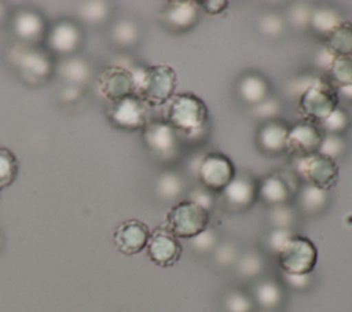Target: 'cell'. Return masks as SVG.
I'll list each match as a JSON object with an SVG mask.
<instances>
[{"label": "cell", "instance_id": "6da1fadb", "mask_svg": "<svg viewBox=\"0 0 352 312\" xmlns=\"http://www.w3.org/2000/svg\"><path fill=\"white\" fill-rule=\"evenodd\" d=\"M164 122L173 131L188 136L199 133L208 121V106L197 95L183 92L173 98L164 107Z\"/></svg>", "mask_w": 352, "mask_h": 312}, {"label": "cell", "instance_id": "7a4b0ae2", "mask_svg": "<svg viewBox=\"0 0 352 312\" xmlns=\"http://www.w3.org/2000/svg\"><path fill=\"white\" fill-rule=\"evenodd\" d=\"M135 78V95L150 107L165 106L175 95L177 76L169 65H154L132 71Z\"/></svg>", "mask_w": 352, "mask_h": 312}, {"label": "cell", "instance_id": "3957f363", "mask_svg": "<svg viewBox=\"0 0 352 312\" xmlns=\"http://www.w3.org/2000/svg\"><path fill=\"white\" fill-rule=\"evenodd\" d=\"M338 107V91L326 78L314 80L298 99V111L305 121L320 124Z\"/></svg>", "mask_w": 352, "mask_h": 312}, {"label": "cell", "instance_id": "277c9868", "mask_svg": "<svg viewBox=\"0 0 352 312\" xmlns=\"http://www.w3.org/2000/svg\"><path fill=\"white\" fill-rule=\"evenodd\" d=\"M209 223V212L201 205L186 199L173 205L165 216L164 228L176 238L191 239L205 231Z\"/></svg>", "mask_w": 352, "mask_h": 312}, {"label": "cell", "instance_id": "5b68a950", "mask_svg": "<svg viewBox=\"0 0 352 312\" xmlns=\"http://www.w3.org/2000/svg\"><path fill=\"white\" fill-rule=\"evenodd\" d=\"M278 264L283 274L308 275L318 261V250L311 239L302 235H292L279 250Z\"/></svg>", "mask_w": 352, "mask_h": 312}, {"label": "cell", "instance_id": "8992f818", "mask_svg": "<svg viewBox=\"0 0 352 312\" xmlns=\"http://www.w3.org/2000/svg\"><path fill=\"white\" fill-rule=\"evenodd\" d=\"M297 169L308 186L323 191L334 187L338 180V165L336 159L323 153H315L301 158Z\"/></svg>", "mask_w": 352, "mask_h": 312}, {"label": "cell", "instance_id": "52a82bcc", "mask_svg": "<svg viewBox=\"0 0 352 312\" xmlns=\"http://www.w3.org/2000/svg\"><path fill=\"white\" fill-rule=\"evenodd\" d=\"M150 106L138 95H129L113 102L107 110V117L113 125L121 129H143L148 124Z\"/></svg>", "mask_w": 352, "mask_h": 312}, {"label": "cell", "instance_id": "ba28073f", "mask_svg": "<svg viewBox=\"0 0 352 312\" xmlns=\"http://www.w3.org/2000/svg\"><path fill=\"white\" fill-rule=\"evenodd\" d=\"M236 170L232 161L221 153H208L198 169L201 183L210 191L221 192L235 177Z\"/></svg>", "mask_w": 352, "mask_h": 312}, {"label": "cell", "instance_id": "9c48e42d", "mask_svg": "<svg viewBox=\"0 0 352 312\" xmlns=\"http://www.w3.org/2000/svg\"><path fill=\"white\" fill-rule=\"evenodd\" d=\"M323 129L314 122L301 121L289 128L286 139V150L297 157L305 158L315 153H319L323 143Z\"/></svg>", "mask_w": 352, "mask_h": 312}, {"label": "cell", "instance_id": "30bf717a", "mask_svg": "<svg viewBox=\"0 0 352 312\" xmlns=\"http://www.w3.org/2000/svg\"><path fill=\"white\" fill-rule=\"evenodd\" d=\"M148 258L158 267H170L176 264L182 256V245L179 239L164 227L155 228L146 245Z\"/></svg>", "mask_w": 352, "mask_h": 312}, {"label": "cell", "instance_id": "8fae6325", "mask_svg": "<svg viewBox=\"0 0 352 312\" xmlns=\"http://www.w3.org/2000/svg\"><path fill=\"white\" fill-rule=\"evenodd\" d=\"M100 93L111 103L129 95H135L133 73L121 66L106 67L98 77Z\"/></svg>", "mask_w": 352, "mask_h": 312}, {"label": "cell", "instance_id": "7c38bea8", "mask_svg": "<svg viewBox=\"0 0 352 312\" xmlns=\"http://www.w3.org/2000/svg\"><path fill=\"white\" fill-rule=\"evenodd\" d=\"M150 230L147 224L140 220L131 219L122 221L114 231V245L118 252L126 256L136 254L146 249L150 238Z\"/></svg>", "mask_w": 352, "mask_h": 312}, {"label": "cell", "instance_id": "4fadbf2b", "mask_svg": "<svg viewBox=\"0 0 352 312\" xmlns=\"http://www.w3.org/2000/svg\"><path fill=\"white\" fill-rule=\"evenodd\" d=\"M143 139L148 150L157 157L166 158L176 151V131L164 121H148L143 128Z\"/></svg>", "mask_w": 352, "mask_h": 312}, {"label": "cell", "instance_id": "5bb4252c", "mask_svg": "<svg viewBox=\"0 0 352 312\" xmlns=\"http://www.w3.org/2000/svg\"><path fill=\"white\" fill-rule=\"evenodd\" d=\"M258 183L245 172L236 173L231 183L221 191L228 206L235 209L249 208L257 198Z\"/></svg>", "mask_w": 352, "mask_h": 312}, {"label": "cell", "instance_id": "9a60e30c", "mask_svg": "<svg viewBox=\"0 0 352 312\" xmlns=\"http://www.w3.org/2000/svg\"><path fill=\"white\" fill-rule=\"evenodd\" d=\"M81 43L80 27L70 21H59L52 26L48 34L50 47L59 54H70Z\"/></svg>", "mask_w": 352, "mask_h": 312}, {"label": "cell", "instance_id": "2e32d148", "mask_svg": "<svg viewBox=\"0 0 352 312\" xmlns=\"http://www.w3.org/2000/svg\"><path fill=\"white\" fill-rule=\"evenodd\" d=\"M287 132L289 126H286L282 121H268L257 131L256 144L261 151L267 154L282 153L286 150Z\"/></svg>", "mask_w": 352, "mask_h": 312}, {"label": "cell", "instance_id": "e0dca14e", "mask_svg": "<svg viewBox=\"0 0 352 312\" xmlns=\"http://www.w3.org/2000/svg\"><path fill=\"white\" fill-rule=\"evenodd\" d=\"M198 3L191 0L170 1L164 11L165 23L175 30H187L198 19Z\"/></svg>", "mask_w": 352, "mask_h": 312}, {"label": "cell", "instance_id": "ac0fdd59", "mask_svg": "<svg viewBox=\"0 0 352 312\" xmlns=\"http://www.w3.org/2000/svg\"><path fill=\"white\" fill-rule=\"evenodd\" d=\"M257 197L271 206L285 205L290 198V186L280 175L274 173L258 183Z\"/></svg>", "mask_w": 352, "mask_h": 312}, {"label": "cell", "instance_id": "d6986e66", "mask_svg": "<svg viewBox=\"0 0 352 312\" xmlns=\"http://www.w3.org/2000/svg\"><path fill=\"white\" fill-rule=\"evenodd\" d=\"M324 49L333 56H352V22L341 21L324 36Z\"/></svg>", "mask_w": 352, "mask_h": 312}, {"label": "cell", "instance_id": "ffe728a7", "mask_svg": "<svg viewBox=\"0 0 352 312\" xmlns=\"http://www.w3.org/2000/svg\"><path fill=\"white\" fill-rule=\"evenodd\" d=\"M12 27L15 34L21 40L28 43H34L43 37L45 23L38 14L25 10V11H19L15 15Z\"/></svg>", "mask_w": 352, "mask_h": 312}, {"label": "cell", "instance_id": "44dd1931", "mask_svg": "<svg viewBox=\"0 0 352 312\" xmlns=\"http://www.w3.org/2000/svg\"><path fill=\"white\" fill-rule=\"evenodd\" d=\"M16 63L22 73L33 78H44L52 69L50 59L38 49H22V52L18 54Z\"/></svg>", "mask_w": 352, "mask_h": 312}, {"label": "cell", "instance_id": "7402d4cb", "mask_svg": "<svg viewBox=\"0 0 352 312\" xmlns=\"http://www.w3.org/2000/svg\"><path fill=\"white\" fill-rule=\"evenodd\" d=\"M283 294L280 286L271 279L261 280L254 287V300L264 309H274L282 302Z\"/></svg>", "mask_w": 352, "mask_h": 312}, {"label": "cell", "instance_id": "603a6c76", "mask_svg": "<svg viewBox=\"0 0 352 312\" xmlns=\"http://www.w3.org/2000/svg\"><path fill=\"white\" fill-rule=\"evenodd\" d=\"M330 82L337 88L352 87V56H337L329 65Z\"/></svg>", "mask_w": 352, "mask_h": 312}, {"label": "cell", "instance_id": "cb8c5ba5", "mask_svg": "<svg viewBox=\"0 0 352 312\" xmlns=\"http://www.w3.org/2000/svg\"><path fill=\"white\" fill-rule=\"evenodd\" d=\"M267 92L268 85L260 76L249 74L239 82V95L249 103H260Z\"/></svg>", "mask_w": 352, "mask_h": 312}, {"label": "cell", "instance_id": "d4e9b609", "mask_svg": "<svg viewBox=\"0 0 352 312\" xmlns=\"http://www.w3.org/2000/svg\"><path fill=\"white\" fill-rule=\"evenodd\" d=\"M59 74L69 82L81 84L89 77V66L82 59L72 58L59 66Z\"/></svg>", "mask_w": 352, "mask_h": 312}, {"label": "cell", "instance_id": "484cf974", "mask_svg": "<svg viewBox=\"0 0 352 312\" xmlns=\"http://www.w3.org/2000/svg\"><path fill=\"white\" fill-rule=\"evenodd\" d=\"M18 173V161L14 153L6 147H0V190L12 184Z\"/></svg>", "mask_w": 352, "mask_h": 312}, {"label": "cell", "instance_id": "4316f807", "mask_svg": "<svg viewBox=\"0 0 352 312\" xmlns=\"http://www.w3.org/2000/svg\"><path fill=\"white\" fill-rule=\"evenodd\" d=\"M326 191L307 186L300 197V205L307 213H316L326 205Z\"/></svg>", "mask_w": 352, "mask_h": 312}, {"label": "cell", "instance_id": "83f0119b", "mask_svg": "<svg viewBox=\"0 0 352 312\" xmlns=\"http://www.w3.org/2000/svg\"><path fill=\"white\" fill-rule=\"evenodd\" d=\"M223 307L226 312H252L253 300L241 290H231L224 296Z\"/></svg>", "mask_w": 352, "mask_h": 312}, {"label": "cell", "instance_id": "f1b7e54d", "mask_svg": "<svg viewBox=\"0 0 352 312\" xmlns=\"http://www.w3.org/2000/svg\"><path fill=\"white\" fill-rule=\"evenodd\" d=\"M311 21L315 30L323 33L324 36L341 22L338 15L331 10H318L316 12H314Z\"/></svg>", "mask_w": 352, "mask_h": 312}, {"label": "cell", "instance_id": "f546056e", "mask_svg": "<svg viewBox=\"0 0 352 312\" xmlns=\"http://www.w3.org/2000/svg\"><path fill=\"white\" fill-rule=\"evenodd\" d=\"M348 121H349L348 113L344 109L337 107L323 122L319 124V126L323 131H327L330 133H336V132L344 131L348 126Z\"/></svg>", "mask_w": 352, "mask_h": 312}, {"label": "cell", "instance_id": "4dcf8cb0", "mask_svg": "<svg viewBox=\"0 0 352 312\" xmlns=\"http://www.w3.org/2000/svg\"><path fill=\"white\" fill-rule=\"evenodd\" d=\"M263 268V260L260 257V254L257 253H246L243 254L241 258H239V263H238V271L241 275L243 276H254L257 275Z\"/></svg>", "mask_w": 352, "mask_h": 312}, {"label": "cell", "instance_id": "1f68e13d", "mask_svg": "<svg viewBox=\"0 0 352 312\" xmlns=\"http://www.w3.org/2000/svg\"><path fill=\"white\" fill-rule=\"evenodd\" d=\"M107 7L104 3L89 1L81 7V15L88 22H102L107 15Z\"/></svg>", "mask_w": 352, "mask_h": 312}, {"label": "cell", "instance_id": "d6a6232c", "mask_svg": "<svg viewBox=\"0 0 352 312\" xmlns=\"http://www.w3.org/2000/svg\"><path fill=\"white\" fill-rule=\"evenodd\" d=\"M180 188H182L180 180L172 173H166V175L161 176V179L158 180L160 195H164L166 198L176 197L177 192L180 191Z\"/></svg>", "mask_w": 352, "mask_h": 312}, {"label": "cell", "instance_id": "836d02e7", "mask_svg": "<svg viewBox=\"0 0 352 312\" xmlns=\"http://www.w3.org/2000/svg\"><path fill=\"white\" fill-rule=\"evenodd\" d=\"M114 40L120 44H131L136 38V29L129 22H120L114 26Z\"/></svg>", "mask_w": 352, "mask_h": 312}, {"label": "cell", "instance_id": "e575fe53", "mask_svg": "<svg viewBox=\"0 0 352 312\" xmlns=\"http://www.w3.org/2000/svg\"><path fill=\"white\" fill-rule=\"evenodd\" d=\"M292 235L293 232H290L289 228H275L267 238V246L271 249V252L278 254Z\"/></svg>", "mask_w": 352, "mask_h": 312}, {"label": "cell", "instance_id": "d590c367", "mask_svg": "<svg viewBox=\"0 0 352 312\" xmlns=\"http://www.w3.org/2000/svg\"><path fill=\"white\" fill-rule=\"evenodd\" d=\"M191 245L198 252H208L216 245V234L212 230H205L197 236L191 238Z\"/></svg>", "mask_w": 352, "mask_h": 312}, {"label": "cell", "instance_id": "8d00e7d4", "mask_svg": "<svg viewBox=\"0 0 352 312\" xmlns=\"http://www.w3.org/2000/svg\"><path fill=\"white\" fill-rule=\"evenodd\" d=\"M271 220L276 228H289L293 221V213L285 205L274 206L271 210Z\"/></svg>", "mask_w": 352, "mask_h": 312}, {"label": "cell", "instance_id": "74e56055", "mask_svg": "<svg viewBox=\"0 0 352 312\" xmlns=\"http://www.w3.org/2000/svg\"><path fill=\"white\" fill-rule=\"evenodd\" d=\"M197 3H198V7L209 15H219L223 11H226L228 7L227 0H204V1H197Z\"/></svg>", "mask_w": 352, "mask_h": 312}, {"label": "cell", "instance_id": "f35d334b", "mask_svg": "<svg viewBox=\"0 0 352 312\" xmlns=\"http://www.w3.org/2000/svg\"><path fill=\"white\" fill-rule=\"evenodd\" d=\"M341 150H342V143L338 140V137L327 136L323 139L319 153H323V154L334 158V154H338Z\"/></svg>", "mask_w": 352, "mask_h": 312}, {"label": "cell", "instance_id": "ab89813d", "mask_svg": "<svg viewBox=\"0 0 352 312\" xmlns=\"http://www.w3.org/2000/svg\"><path fill=\"white\" fill-rule=\"evenodd\" d=\"M285 275V279L286 282L289 283V286H292L293 289H297V290H302L305 287L309 286V275H289V274H283Z\"/></svg>", "mask_w": 352, "mask_h": 312}, {"label": "cell", "instance_id": "60d3db41", "mask_svg": "<svg viewBox=\"0 0 352 312\" xmlns=\"http://www.w3.org/2000/svg\"><path fill=\"white\" fill-rule=\"evenodd\" d=\"M190 201L201 205L202 208H205L208 212H209V208L212 205V197L206 192V191H202V190H195L194 192H191V198Z\"/></svg>", "mask_w": 352, "mask_h": 312}, {"label": "cell", "instance_id": "b9f144b4", "mask_svg": "<svg viewBox=\"0 0 352 312\" xmlns=\"http://www.w3.org/2000/svg\"><path fill=\"white\" fill-rule=\"evenodd\" d=\"M217 258H219V261L226 263V264L231 263L234 260V249L230 246H221L217 252Z\"/></svg>", "mask_w": 352, "mask_h": 312}, {"label": "cell", "instance_id": "7bdbcfd3", "mask_svg": "<svg viewBox=\"0 0 352 312\" xmlns=\"http://www.w3.org/2000/svg\"><path fill=\"white\" fill-rule=\"evenodd\" d=\"M338 92H342L345 96H348V98H352V87H349V88H342V89H337Z\"/></svg>", "mask_w": 352, "mask_h": 312}, {"label": "cell", "instance_id": "ee69618b", "mask_svg": "<svg viewBox=\"0 0 352 312\" xmlns=\"http://www.w3.org/2000/svg\"><path fill=\"white\" fill-rule=\"evenodd\" d=\"M3 15H4V7H3V4L0 3V19L3 18Z\"/></svg>", "mask_w": 352, "mask_h": 312}, {"label": "cell", "instance_id": "f6af8a7d", "mask_svg": "<svg viewBox=\"0 0 352 312\" xmlns=\"http://www.w3.org/2000/svg\"><path fill=\"white\" fill-rule=\"evenodd\" d=\"M0 245H1V238H0Z\"/></svg>", "mask_w": 352, "mask_h": 312}]
</instances>
